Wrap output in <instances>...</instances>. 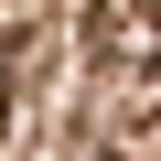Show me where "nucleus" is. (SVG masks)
Wrapping results in <instances>:
<instances>
[{"label":"nucleus","mask_w":161,"mask_h":161,"mask_svg":"<svg viewBox=\"0 0 161 161\" xmlns=\"http://www.w3.org/2000/svg\"><path fill=\"white\" fill-rule=\"evenodd\" d=\"M0 129H11V86H0Z\"/></svg>","instance_id":"nucleus-1"}]
</instances>
